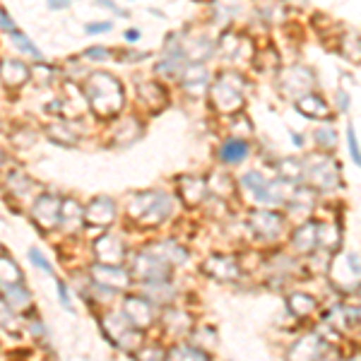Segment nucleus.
<instances>
[{"mask_svg": "<svg viewBox=\"0 0 361 361\" xmlns=\"http://www.w3.org/2000/svg\"><path fill=\"white\" fill-rule=\"evenodd\" d=\"M212 102L214 109H219L222 114H234L241 109L243 104V85L241 78L234 73H222L217 78V82L212 85Z\"/></svg>", "mask_w": 361, "mask_h": 361, "instance_id": "4", "label": "nucleus"}, {"mask_svg": "<svg viewBox=\"0 0 361 361\" xmlns=\"http://www.w3.org/2000/svg\"><path fill=\"white\" fill-rule=\"evenodd\" d=\"M92 275L99 284H104V287L109 289H126L128 287V272L121 270L118 265H94L92 267Z\"/></svg>", "mask_w": 361, "mask_h": 361, "instance_id": "14", "label": "nucleus"}, {"mask_svg": "<svg viewBox=\"0 0 361 361\" xmlns=\"http://www.w3.org/2000/svg\"><path fill=\"white\" fill-rule=\"evenodd\" d=\"M178 193L183 197L188 205H197V202L205 200L207 195V185L202 178H195V176H183L178 178Z\"/></svg>", "mask_w": 361, "mask_h": 361, "instance_id": "16", "label": "nucleus"}, {"mask_svg": "<svg viewBox=\"0 0 361 361\" xmlns=\"http://www.w3.org/2000/svg\"><path fill=\"white\" fill-rule=\"evenodd\" d=\"M94 250H97V258L102 260V265H121V260L126 255L123 241L116 236H102L94 243Z\"/></svg>", "mask_w": 361, "mask_h": 361, "instance_id": "11", "label": "nucleus"}, {"mask_svg": "<svg viewBox=\"0 0 361 361\" xmlns=\"http://www.w3.org/2000/svg\"><path fill=\"white\" fill-rule=\"evenodd\" d=\"M58 294H61V301L63 306L68 308V311H73V304H70V296H68V287L63 282H58Z\"/></svg>", "mask_w": 361, "mask_h": 361, "instance_id": "36", "label": "nucleus"}, {"mask_svg": "<svg viewBox=\"0 0 361 361\" xmlns=\"http://www.w3.org/2000/svg\"><path fill=\"white\" fill-rule=\"evenodd\" d=\"M0 27H3L5 32H8L10 37L15 39L17 46H20L22 51H27V54H29V56H34V58H42V51H39L37 46H34V42L27 37V34H22L20 29H17V25L13 22V17L5 13V10H0Z\"/></svg>", "mask_w": 361, "mask_h": 361, "instance_id": "18", "label": "nucleus"}, {"mask_svg": "<svg viewBox=\"0 0 361 361\" xmlns=\"http://www.w3.org/2000/svg\"><path fill=\"white\" fill-rule=\"evenodd\" d=\"M29 260H32V263L37 265V267H44L46 272H51V275H54V265H51L49 260H46L44 255L39 253L37 248H32V250H29Z\"/></svg>", "mask_w": 361, "mask_h": 361, "instance_id": "33", "label": "nucleus"}, {"mask_svg": "<svg viewBox=\"0 0 361 361\" xmlns=\"http://www.w3.org/2000/svg\"><path fill=\"white\" fill-rule=\"evenodd\" d=\"M58 214H61V200L56 195H42L37 197L34 202V209H32V217L42 229H54L58 226Z\"/></svg>", "mask_w": 361, "mask_h": 361, "instance_id": "8", "label": "nucleus"}, {"mask_svg": "<svg viewBox=\"0 0 361 361\" xmlns=\"http://www.w3.org/2000/svg\"><path fill=\"white\" fill-rule=\"evenodd\" d=\"M130 217L135 219L137 224L145 226H154L171 214V200L159 193V190H145V193H137L130 200Z\"/></svg>", "mask_w": 361, "mask_h": 361, "instance_id": "2", "label": "nucleus"}, {"mask_svg": "<svg viewBox=\"0 0 361 361\" xmlns=\"http://www.w3.org/2000/svg\"><path fill=\"white\" fill-rule=\"evenodd\" d=\"M85 222V209L78 200H61V214H58V224H63V229L75 231Z\"/></svg>", "mask_w": 361, "mask_h": 361, "instance_id": "19", "label": "nucleus"}, {"mask_svg": "<svg viewBox=\"0 0 361 361\" xmlns=\"http://www.w3.org/2000/svg\"><path fill=\"white\" fill-rule=\"evenodd\" d=\"M0 325H3L5 330H10V333H17V330H20V323H17L15 311L5 304V299H0Z\"/></svg>", "mask_w": 361, "mask_h": 361, "instance_id": "31", "label": "nucleus"}, {"mask_svg": "<svg viewBox=\"0 0 361 361\" xmlns=\"http://www.w3.org/2000/svg\"><path fill=\"white\" fill-rule=\"evenodd\" d=\"M250 226L258 236L263 238H275L282 229V217L275 212H267V209H260V212H253L250 217Z\"/></svg>", "mask_w": 361, "mask_h": 361, "instance_id": "15", "label": "nucleus"}, {"mask_svg": "<svg viewBox=\"0 0 361 361\" xmlns=\"http://www.w3.org/2000/svg\"><path fill=\"white\" fill-rule=\"evenodd\" d=\"M241 180H243V185H246V188L253 190V193H255V197H258V200H263L267 180H263V176H260L258 171H248L246 176H243Z\"/></svg>", "mask_w": 361, "mask_h": 361, "instance_id": "30", "label": "nucleus"}, {"mask_svg": "<svg viewBox=\"0 0 361 361\" xmlns=\"http://www.w3.org/2000/svg\"><path fill=\"white\" fill-rule=\"evenodd\" d=\"M111 22H92V25H87V34H106L111 32Z\"/></svg>", "mask_w": 361, "mask_h": 361, "instance_id": "35", "label": "nucleus"}, {"mask_svg": "<svg viewBox=\"0 0 361 361\" xmlns=\"http://www.w3.org/2000/svg\"><path fill=\"white\" fill-rule=\"evenodd\" d=\"M5 304H8L13 311H25V308L32 306V296H29V292L25 287H8L5 289Z\"/></svg>", "mask_w": 361, "mask_h": 361, "instance_id": "27", "label": "nucleus"}, {"mask_svg": "<svg viewBox=\"0 0 361 361\" xmlns=\"http://www.w3.org/2000/svg\"><path fill=\"white\" fill-rule=\"evenodd\" d=\"M219 157H222V161H226V164H241L248 157V145L243 140H226L222 149H219Z\"/></svg>", "mask_w": 361, "mask_h": 361, "instance_id": "23", "label": "nucleus"}, {"mask_svg": "<svg viewBox=\"0 0 361 361\" xmlns=\"http://www.w3.org/2000/svg\"><path fill=\"white\" fill-rule=\"evenodd\" d=\"M85 94L97 116L111 118L123 109V87L109 73H94L85 82Z\"/></svg>", "mask_w": 361, "mask_h": 361, "instance_id": "1", "label": "nucleus"}, {"mask_svg": "<svg viewBox=\"0 0 361 361\" xmlns=\"http://www.w3.org/2000/svg\"><path fill=\"white\" fill-rule=\"evenodd\" d=\"M87 56L90 58H109V51L106 49H90L87 51Z\"/></svg>", "mask_w": 361, "mask_h": 361, "instance_id": "38", "label": "nucleus"}, {"mask_svg": "<svg viewBox=\"0 0 361 361\" xmlns=\"http://www.w3.org/2000/svg\"><path fill=\"white\" fill-rule=\"evenodd\" d=\"M70 5V0H49V8L51 10H66Z\"/></svg>", "mask_w": 361, "mask_h": 361, "instance_id": "37", "label": "nucleus"}, {"mask_svg": "<svg viewBox=\"0 0 361 361\" xmlns=\"http://www.w3.org/2000/svg\"><path fill=\"white\" fill-rule=\"evenodd\" d=\"M316 140L323 147H335V142H337V135H335V130L333 128H318L316 130Z\"/></svg>", "mask_w": 361, "mask_h": 361, "instance_id": "32", "label": "nucleus"}, {"mask_svg": "<svg viewBox=\"0 0 361 361\" xmlns=\"http://www.w3.org/2000/svg\"><path fill=\"white\" fill-rule=\"evenodd\" d=\"M22 282V270L8 255H0V287H17Z\"/></svg>", "mask_w": 361, "mask_h": 361, "instance_id": "22", "label": "nucleus"}, {"mask_svg": "<svg viewBox=\"0 0 361 361\" xmlns=\"http://www.w3.org/2000/svg\"><path fill=\"white\" fill-rule=\"evenodd\" d=\"M133 275L142 282H166L169 277V265L164 260H159L157 255L140 253L133 263Z\"/></svg>", "mask_w": 361, "mask_h": 361, "instance_id": "6", "label": "nucleus"}, {"mask_svg": "<svg viewBox=\"0 0 361 361\" xmlns=\"http://www.w3.org/2000/svg\"><path fill=\"white\" fill-rule=\"evenodd\" d=\"M102 328L109 340H111L116 347L123 349V352H135V349H140V345H142L140 330L123 316V313H109V316H104Z\"/></svg>", "mask_w": 361, "mask_h": 361, "instance_id": "3", "label": "nucleus"}, {"mask_svg": "<svg viewBox=\"0 0 361 361\" xmlns=\"http://www.w3.org/2000/svg\"><path fill=\"white\" fill-rule=\"evenodd\" d=\"M123 316L135 325L137 330L147 328V325L154 323V311H152V304L142 296H126L123 301Z\"/></svg>", "mask_w": 361, "mask_h": 361, "instance_id": "7", "label": "nucleus"}, {"mask_svg": "<svg viewBox=\"0 0 361 361\" xmlns=\"http://www.w3.org/2000/svg\"><path fill=\"white\" fill-rule=\"evenodd\" d=\"M292 246L294 250H299V253H311V250L318 246V224H313V222L301 224L292 236Z\"/></svg>", "mask_w": 361, "mask_h": 361, "instance_id": "20", "label": "nucleus"}, {"mask_svg": "<svg viewBox=\"0 0 361 361\" xmlns=\"http://www.w3.org/2000/svg\"><path fill=\"white\" fill-rule=\"evenodd\" d=\"M279 173H282L284 180L294 183V180L304 178V164H301L299 159H284L282 164H279Z\"/></svg>", "mask_w": 361, "mask_h": 361, "instance_id": "29", "label": "nucleus"}, {"mask_svg": "<svg viewBox=\"0 0 361 361\" xmlns=\"http://www.w3.org/2000/svg\"><path fill=\"white\" fill-rule=\"evenodd\" d=\"M311 85H313V73L308 68L294 66L282 75V90L287 92V94L299 97L301 92H306Z\"/></svg>", "mask_w": 361, "mask_h": 361, "instance_id": "12", "label": "nucleus"}, {"mask_svg": "<svg viewBox=\"0 0 361 361\" xmlns=\"http://www.w3.org/2000/svg\"><path fill=\"white\" fill-rule=\"evenodd\" d=\"M166 361H209V357L200 347L193 345H176L166 354Z\"/></svg>", "mask_w": 361, "mask_h": 361, "instance_id": "25", "label": "nucleus"}, {"mask_svg": "<svg viewBox=\"0 0 361 361\" xmlns=\"http://www.w3.org/2000/svg\"><path fill=\"white\" fill-rule=\"evenodd\" d=\"M116 217V205L109 197H97L85 209V222L90 226H109Z\"/></svg>", "mask_w": 361, "mask_h": 361, "instance_id": "10", "label": "nucleus"}, {"mask_svg": "<svg viewBox=\"0 0 361 361\" xmlns=\"http://www.w3.org/2000/svg\"><path fill=\"white\" fill-rule=\"evenodd\" d=\"M0 78L10 87H22L29 80V68L20 61H3L0 63Z\"/></svg>", "mask_w": 361, "mask_h": 361, "instance_id": "21", "label": "nucleus"}, {"mask_svg": "<svg viewBox=\"0 0 361 361\" xmlns=\"http://www.w3.org/2000/svg\"><path fill=\"white\" fill-rule=\"evenodd\" d=\"M292 140H294L296 147H301V145H304V142H301V135H292Z\"/></svg>", "mask_w": 361, "mask_h": 361, "instance_id": "40", "label": "nucleus"}, {"mask_svg": "<svg viewBox=\"0 0 361 361\" xmlns=\"http://www.w3.org/2000/svg\"><path fill=\"white\" fill-rule=\"evenodd\" d=\"M296 109H299V114H304L306 118H318V121H328L333 111H330V106L323 102L320 97H313V94H304L299 97V102H296Z\"/></svg>", "mask_w": 361, "mask_h": 361, "instance_id": "17", "label": "nucleus"}, {"mask_svg": "<svg viewBox=\"0 0 361 361\" xmlns=\"http://www.w3.org/2000/svg\"><path fill=\"white\" fill-rule=\"evenodd\" d=\"M323 352H325L323 337L311 333L294 342V347L289 349V361H318L323 357Z\"/></svg>", "mask_w": 361, "mask_h": 361, "instance_id": "9", "label": "nucleus"}, {"mask_svg": "<svg viewBox=\"0 0 361 361\" xmlns=\"http://www.w3.org/2000/svg\"><path fill=\"white\" fill-rule=\"evenodd\" d=\"M152 250L157 253V258L164 260V263H185V250L178 246V243L173 241H164V243H157V246H152Z\"/></svg>", "mask_w": 361, "mask_h": 361, "instance_id": "24", "label": "nucleus"}, {"mask_svg": "<svg viewBox=\"0 0 361 361\" xmlns=\"http://www.w3.org/2000/svg\"><path fill=\"white\" fill-rule=\"evenodd\" d=\"M304 176L311 178V183L316 188L330 190L340 185V166L335 164V159L330 157H313L304 166Z\"/></svg>", "mask_w": 361, "mask_h": 361, "instance_id": "5", "label": "nucleus"}, {"mask_svg": "<svg viewBox=\"0 0 361 361\" xmlns=\"http://www.w3.org/2000/svg\"><path fill=\"white\" fill-rule=\"evenodd\" d=\"M347 140H349V152H352L354 164H359L361 154H359V145H357V133H354V128H352V126L347 128Z\"/></svg>", "mask_w": 361, "mask_h": 361, "instance_id": "34", "label": "nucleus"}, {"mask_svg": "<svg viewBox=\"0 0 361 361\" xmlns=\"http://www.w3.org/2000/svg\"><path fill=\"white\" fill-rule=\"evenodd\" d=\"M205 82H207V70L202 68V66L183 68V87L188 92H200Z\"/></svg>", "mask_w": 361, "mask_h": 361, "instance_id": "26", "label": "nucleus"}, {"mask_svg": "<svg viewBox=\"0 0 361 361\" xmlns=\"http://www.w3.org/2000/svg\"><path fill=\"white\" fill-rule=\"evenodd\" d=\"M289 308L294 311V316L304 318V316H311L316 311V299L308 294H292L289 296Z\"/></svg>", "mask_w": 361, "mask_h": 361, "instance_id": "28", "label": "nucleus"}, {"mask_svg": "<svg viewBox=\"0 0 361 361\" xmlns=\"http://www.w3.org/2000/svg\"><path fill=\"white\" fill-rule=\"evenodd\" d=\"M202 270H205V275L214 277V279H236L238 277V265L234 258H229V255H212V258L205 260V265H202Z\"/></svg>", "mask_w": 361, "mask_h": 361, "instance_id": "13", "label": "nucleus"}, {"mask_svg": "<svg viewBox=\"0 0 361 361\" xmlns=\"http://www.w3.org/2000/svg\"><path fill=\"white\" fill-rule=\"evenodd\" d=\"M97 3L106 5V8H109V10H114V13H121V10H118V8H116V3H114V0H97ZM121 15H126V13H121Z\"/></svg>", "mask_w": 361, "mask_h": 361, "instance_id": "39", "label": "nucleus"}]
</instances>
